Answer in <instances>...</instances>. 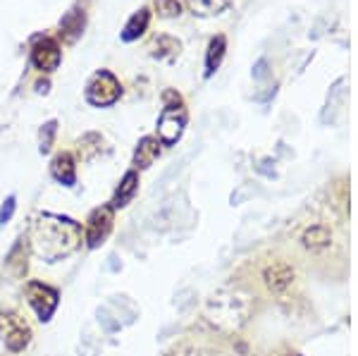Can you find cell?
<instances>
[{
	"mask_svg": "<svg viewBox=\"0 0 358 356\" xmlns=\"http://www.w3.org/2000/svg\"><path fill=\"white\" fill-rule=\"evenodd\" d=\"M82 242V227L60 215H43L34 225V249L45 261L55 263L72 254Z\"/></svg>",
	"mask_w": 358,
	"mask_h": 356,
	"instance_id": "obj_1",
	"label": "cell"
},
{
	"mask_svg": "<svg viewBox=\"0 0 358 356\" xmlns=\"http://www.w3.org/2000/svg\"><path fill=\"white\" fill-rule=\"evenodd\" d=\"M148 20H151V13H148V10H141V13H136L134 17H131L129 24L124 27V34H122L124 41H134V38L141 36L148 27Z\"/></svg>",
	"mask_w": 358,
	"mask_h": 356,
	"instance_id": "obj_13",
	"label": "cell"
},
{
	"mask_svg": "<svg viewBox=\"0 0 358 356\" xmlns=\"http://www.w3.org/2000/svg\"><path fill=\"white\" fill-rule=\"evenodd\" d=\"M229 0H189L196 15H217L220 10L227 8Z\"/></svg>",
	"mask_w": 358,
	"mask_h": 356,
	"instance_id": "obj_14",
	"label": "cell"
},
{
	"mask_svg": "<svg viewBox=\"0 0 358 356\" xmlns=\"http://www.w3.org/2000/svg\"><path fill=\"white\" fill-rule=\"evenodd\" d=\"M292 280H294V271L289 266H285V263H275L273 268L265 271V283H268L270 290H285Z\"/></svg>",
	"mask_w": 358,
	"mask_h": 356,
	"instance_id": "obj_8",
	"label": "cell"
},
{
	"mask_svg": "<svg viewBox=\"0 0 358 356\" xmlns=\"http://www.w3.org/2000/svg\"><path fill=\"white\" fill-rule=\"evenodd\" d=\"M224 48H227L224 36H215L210 43H208V55H206V74H208V77H210V74L220 67V62L224 57Z\"/></svg>",
	"mask_w": 358,
	"mask_h": 356,
	"instance_id": "obj_10",
	"label": "cell"
},
{
	"mask_svg": "<svg viewBox=\"0 0 358 356\" xmlns=\"http://www.w3.org/2000/svg\"><path fill=\"white\" fill-rule=\"evenodd\" d=\"M0 330H3L5 344H8L10 352H22L29 344V337H31L27 323L17 315H0Z\"/></svg>",
	"mask_w": 358,
	"mask_h": 356,
	"instance_id": "obj_5",
	"label": "cell"
},
{
	"mask_svg": "<svg viewBox=\"0 0 358 356\" xmlns=\"http://www.w3.org/2000/svg\"><path fill=\"white\" fill-rule=\"evenodd\" d=\"M120 82L113 77L110 72H98L94 79H91L89 89H86V99L94 106H110L120 99Z\"/></svg>",
	"mask_w": 358,
	"mask_h": 356,
	"instance_id": "obj_2",
	"label": "cell"
},
{
	"mask_svg": "<svg viewBox=\"0 0 358 356\" xmlns=\"http://www.w3.org/2000/svg\"><path fill=\"white\" fill-rule=\"evenodd\" d=\"M53 175L57 182L62 185H74V160L69 153H60L55 160H53Z\"/></svg>",
	"mask_w": 358,
	"mask_h": 356,
	"instance_id": "obj_11",
	"label": "cell"
},
{
	"mask_svg": "<svg viewBox=\"0 0 358 356\" xmlns=\"http://www.w3.org/2000/svg\"><path fill=\"white\" fill-rule=\"evenodd\" d=\"M13 211H15V199H8L3 206V211H0V222H8L10 218H13Z\"/></svg>",
	"mask_w": 358,
	"mask_h": 356,
	"instance_id": "obj_17",
	"label": "cell"
},
{
	"mask_svg": "<svg viewBox=\"0 0 358 356\" xmlns=\"http://www.w3.org/2000/svg\"><path fill=\"white\" fill-rule=\"evenodd\" d=\"M187 124V111L179 106H167L158 120V134L165 143H175Z\"/></svg>",
	"mask_w": 358,
	"mask_h": 356,
	"instance_id": "obj_4",
	"label": "cell"
},
{
	"mask_svg": "<svg viewBox=\"0 0 358 356\" xmlns=\"http://www.w3.org/2000/svg\"><path fill=\"white\" fill-rule=\"evenodd\" d=\"M136 185H138V175H136V172H127L122 185H120L117 194H115V199H113V208H120V206L129 204V199L134 197V192H136Z\"/></svg>",
	"mask_w": 358,
	"mask_h": 356,
	"instance_id": "obj_12",
	"label": "cell"
},
{
	"mask_svg": "<svg viewBox=\"0 0 358 356\" xmlns=\"http://www.w3.org/2000/svg\"><path fill=\"white\" fill-rule=\"evenodd\" d=\"M158 153H160V143H158V139H153V136H146V139L138 143L136 156H134V163L138 165V168H148V165H151L153 160L158 158Z\"/></svg>",
	"mask_w": 358,
	"mask_h": 356,
	"instance_id": "obj_9",
	"label": "cell"
},
{
	"mask_svg": "<svg viewBox=\"0 0 358 356\" xmlns=\"http://www.w3.org/2000/svg\"><path fill=\"white\" fill-rule=\"evenodd\" d=\"M303 244L308 249H320V246L330 244V232L325 227H310L308 232L303 234Z\"/></svg>",
	"mask_w": 358,
	"mask_h": 356,
	"instance_id": "obj_15",
	"label": "cell"
},
{
	"mask_svg": "<svg viewBox=\"0 0 358 356\" xmlns=\"http://www.w3.org/2000/svg\"><path fill=\"white\" fill-rule=\"evenodd\" d=\"M27 294H29V304L34 306V311L38 313L41 320H48L53 311L57 308V292L53 287L43 285V283H31L27 287Z\"/></svg>",
	"mask_w": 358,
	"mask_h": 356,
	"instance_id": "obj_3",
	"label": "cell"
},
{
	"mask_svg": "<svg viewBox=\"0 0 358 356\" xmlns=\"http://www.w3.org/2000/svg\"><path fill=\"white\" fill-rule=\"evenodd\" d=\"M113 229V206H103L96 208L89 218V225H86V242L89 246H98L106 242V237Z\"/></svg>",
	"mask_w": 358,
	"mask_h": 356,
	"instance_id": "obj_6",
	"label": "cell"
},
{
	"mask_svg": "<svg viewBox=\"0 0 358 356\" xmlns=\"http://www.w3.org/2000/svg\"><path fill=\"white\" fill-rule=\"evenodd\" d=\"M155 5H158V10L165 17H175V15H179V10H182V5H179L177 0H158Z\"/></svg>",
	"mask_w": 358,
	"mask_h": 356,
	"instance_id": "obj_16",
	"label": "cell"
},
{
	"mask_svg": "<svg viewBox=\"0 0 358 356\" xmlns=\"http://www.w3.org/2000/svg\"><path fill=\"white\" fill-rule=\"evenodd\" d=\"M31 60L38 70L53 72L55 67L60 65V45H57L53 38H38V41L34 43Z\"/></svg>",
	"mask_w": 358,
	"mask_h": 356,
	"instance_id": "obj_7",
	"label": "cell"
}]
</instances>
